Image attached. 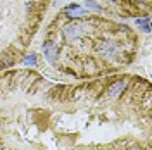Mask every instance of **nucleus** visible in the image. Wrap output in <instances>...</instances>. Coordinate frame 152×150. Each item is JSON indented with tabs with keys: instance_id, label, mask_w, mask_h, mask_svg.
<instances>
[{
	"instance_id": "nucleus-1",
	"label": "nucleus",
	"mask_w": 152,
	"mask_h": 150,
	"mask_svg": "<svg viewBox=\"0 0 152 150\" xmlns=\"http://www.w3.org/2000/svg\"><path fill=\"white\" fill-rule=\"evenodd\" d=\"M85 33H86V24L81 23V21H76V19L69 21V23H66L62 26V38L66 40L67 43H71V42H75L78 38H81Z\"/></svg>"
},
{
	"instance_id": "nucleus-2",
	"label": "nucleus",
	"mask_w": 152,
	"mask_h": 150,
	"mask_svg": "<svg viewBox=\"0 0 152 150\" xmlns=\"http://www.w3.org/2000/svg\"><path fill=\"white\" fill-rule=\"evenodd\" d=\"M97 52H99V55L111 59L118 54V43L113 42V40H102V42L97 43Z\"/></svg>"
},
{
	"instance_id": "nucleus-3",
	"label": "nucleus",
	"mask_w": 152,
	"mask_h": 150,
	"mask_svg": "<svg viewBox=\"0 0 152 150\" xmlns=\"http://www.w3.org/2000/svg\"><path fill=\"white\" fill-rule=\"evenodd\" d=\"M126 86H128L126 79L114 81V83H111L109 86H107V90H105V97H107V98H118V97L126 90Z\"/></svg>"
},
{
	"instance_id": "nucleus-4",
	"label": "nucleus",
	"mask_w": 152,
	"mask_h": 150,
	"mask_svg": "<svg viewBox=\"0 0 152 150\" xmlns=\"http://www.w3.org/2000/svg\"><path fill=\"white\" fill-rule=\"evenodd\" d=\"M42 50H43V55H45V60H47L48 64H54L57 60V52H59V48L57 45L52 42V40H47V42H43V45H42Z\"/></svg>"
},
{
	"instance_id": "nucleus-5",
	"label": "nucleus",
	"mask_w": 152,
	"mask_h": 150,
	"mask_svg": "<svg viewBox=\"0 0 152 150\" xmlns=\"http://www.w3.org/2000/svg\"><path fill=\"white\" fill-rule=\"evenodd\" d=\"M64 14L69 19H80V17H83L85 9L81 5H78V4H71V5H66L64 7Z\"/></svg>"
},
{
	"instance_id": "nucleus-6",
	"label": "nucleus",
	"mask_w": 152,
	"mask_h": 150,
	"mask_svg": "<svg viewBox=\"0 0 152 150\" xmlns=\"http://www.w3.org/2000/svg\"><path fill=\"white\" fill-rule=\"evenodd\" d=\"M135 24H137L138 28L142 29L143 33H149V31H151V17H149V16L135 19Z\"/></svg>"
},
{
	"instance_id": "nucleus-7",
	"label": "nucleus",
	"mask_w": 152,
	"mask_h": 150,
	"mask_svg": "<svg viewBox=\"0 0 152 150\" xmlns=\"http://www.w3.org/2000/svg\"><path fill=\"white\" fill-rule=\"evenodd\" d=\"M23 64H24V66H31V67L37 66V54H33V52L28 54V55L23 59Z\"/></svg>"
},
{
	"instance_id": "nucleus-8",
	"label": "nucleus",
	"mask_w": 152,
	"mask_h": 150,
	"mask_svg": "<svg viewBox=\"0 0 152 150\" xmlns=\"http://www.w3.org/2000/svg\"><path fill=\"white\" fill-rule=\"evenodd\" d=\"M85 7H88V9H92V10H102V7L95 2V0H85Z\"/></svg>"
},
{
	"instance_id": "nucleus-9",
	"label": "nucleus",
	"mask_w": 152,
	"mask_h": 150,
	"mask_svg": "<svg viewBox=\"0 0 152 150\" xmlns=\"http://www.w3.org/2000/svg\"><path fill=\"white\" fill-rule=\"evenodd\" d=\"M126 150H143V149L140 147V145H130V147H128Z\"/></svg>"
},
{
	"instance_id": "nucleus-10",
	"label": "nucleus",
	"mask_w": 152,
	"mask_h": 150,
	"mask_svg": "<svg viewBox=\"0 0 152 150\" xmlns=\"http://www.w3.org/2000/svg\"><path fill=\"white\" fill-rule=\"evenodd\" d=\"M61 2H62V0H54V5H56V7L57 5H61Z\"/></svg>"
},
{
	"instance_id": "nucleus-11",
	"label": "nucleus",
	"mask_w": 152,
	"mask_h": 150,
	"mask_svg": "<svg viewBox=\"0 0 152 150\" xmlns=\"http://www.w3.org/2000/svg\"><path fill=\"white\" fill-rule=\"evenodd\" d=\"M109 2H116V0H109Z\"/></svg>"
},
{
	"instance_id": "nucleus-12",
	"label": "nucleus",
	"mask_w": 152,
	"mask_h": 150,
	"mask_svg": "<svg viewBox=\"0 0 152 150\" xmlns=\"http://www.w3.org/2000/svg\"><path fill=\"white\" fill-rule=\"evenodd\" d=\"M137 2H140V0H137Z\"/></svg>"
}]
</instances>
